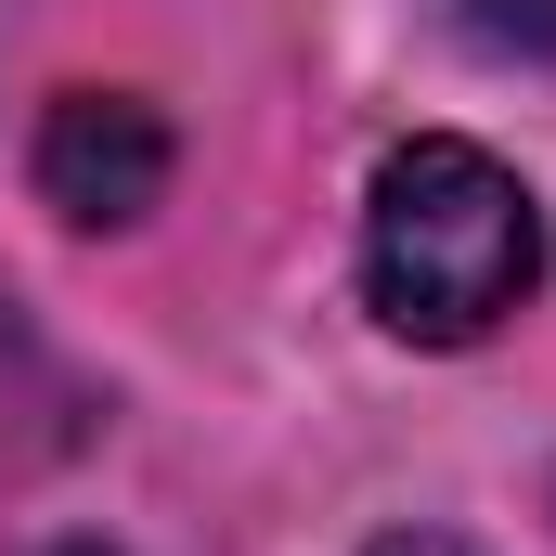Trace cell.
Segmentation results:
<instances>
[{"label": "cell", "instance_id": "obj_1", "mask_svg": "<svg viewBox=\"0 0 556 556\" xmlns=\"http://www.w3.org/2000/svg\"><path fill=\"white\" fill-rule=\"evenodd\" d=\"M531 285H544V207H531V181L505 155L427 130L376 168V194H363V298H376L389 337L466 350Z\"/></svg>", "mask_w": 556, "mask_h": 556}, {"label": "cell", "instance_id": "obj_2", "mask_svg": "<svg viewBox=\"0 0 556 556\" xmlns=\"http://www.w3.org/2000/svg\"><path fill=\"white\" fill-rule=\"evenodd\" d=\"M39 194L78 220V233H117L168 194V117L142 91H65L39 117Z\"/></svg>", "mask_w": 556, "mask_h": 556}, {"label": "cell", "instance_id": "obj_3", "mask_svg": "<svg viewBox=\"0 0 556 556\" xmlns=\"http://www.w3.org/2000/svg\"><path fill=\"white\" fill-rule=\"evenodd\" d=\"M466 26L492 52H556V0H466Z\"/></svg>", "mask_w": 556, "mask_h": 556}, {"label": "cell", "instance_id": "obj_4", "mask_svg": "<svg viewBox=\"0 0 556 556\" xmlns=\"http://www.w3.org/2000/svg\"><path fill=\"white\" fill-rule=\"evenodd\" d=\"M363 556H479V544H453V531H389V544H363Z\"/></svg>", "mask_w": 556, "mask_h": 556}, {"label": "cell", "instance_id": "obj_5", "mask_svg": "<svg viewBox=\"0 0 556 556\" xmlns=\"http://www.w3.org/2000/svg\"><path fill=\"white\" fill-rule=\"evenodd\" d=\"M52 556H117V544H52Z\"/></svg>", "mask_w": 556, "mask_h": 556}]
</instances>
